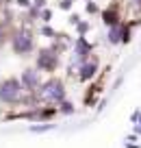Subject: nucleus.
Listing matches in <instances>:
<instances>
[{
	"label": "nucleus",
	"instance_id": "1",
	"mask_svg": "<svg viewBox=\"0 0 141 148\" xmlns=\"http://www.w3.org/2000/svg\"><path fill=\"white\" fill-rule=\"evenodd\" d=\"M39 96H41V100H50V102L63 100V96H65L63 83H61V81H48V83L41 87Z\"/></svg>",
	"mask_w": 141,
	"mask_h": 148
},
{
	"label": "nucleus",
	"instance_id": "2",
	"mask_svg": "<svg viewBox=\"0 0 141 148\" xmlns=\"http://www.w3.org/2000/svg\"><path fill=\"white\" fill-rule=\"evenodd\" d=\"M20 92H22V87H20V83L15 79H9L0 85V98L5 102H15L20 98Z\"/></svg>",
	"mask_w": 141,
	"mask_h": 148
},
{
	"label": "nucleus",
	"instance_id": "3",
	"mask_svg": "<svg viewBox=\"0 0 141 148\" xmlns=\"http://www.w3.org/2000/svg\"><path fill=\"white\" fill-rule=\"evenodd\" d=\"M13 48L18 52H28L33 48V37H31V33L28 31H24V33H20L18 37H15V42H13Z\"/></svg>",
	"mask_w": 141,
	"mask_h": 148
},
{
	"label": "nucleus",
	"instance_id": "4",
	"mask_svg": "<svg viewBox=\"0 0 141 148\" xmlns=\"http://www.w3.org/2000/svg\"><path fill=\"white\" fill-rule=\"evenodd\" d=\"M57 55L54 52H50V50H44V52H39V57H37V63H39V68H44V70H52L57 65Z\"/></svg>",
	"mask_w": 141,
	"mask_h": 148
},
{
	"label": "nucleus",
	"instance_id": "5",
	"mask_svg": "<svg viewBox=\"0 0 141 148\" xmlns=\"http://www.w3.org/2000/svg\"><path fill=\"white\" fill-rule=\"evenodd\" d=\"M24 85H26L28 89H35L37 87V74L33 72V70H28V72L24 74Z\"/></svg>",
	"mask_w": 141,
	"mask_h": 148
},
{
	"label": "nucleus",
	"instance_id": "6",
	"mask_svg": "<svg viewBox=\"0 0 141 148\" xmlns=\"http://www.w3.org/2000/svg\"><path fill=\"white\" fill-rule=\"evenodd\" d=\"M96 65H98V61H96V59H91L89 63H85V65H82V79H89L91 74L96 72Z\"/></svg>",
	"mask_w": 141,
	"mask_h": 148
},
{
	"label": "nucleus",
	"instance_id": "7",
	"mask_svg": "<svg viewBox=\"0 0 141 148\" xmlns=\"http://www.w3.org/2000/svg\"><path fill=\"white\" fill-rule=\"evenodd\" d=\"M87 50H89V48H87L85 42L80 39V42H78V57H87Z\"/></svg>",
	"mask_w": 141,
	"mask_h": 148
}]
</instances>
